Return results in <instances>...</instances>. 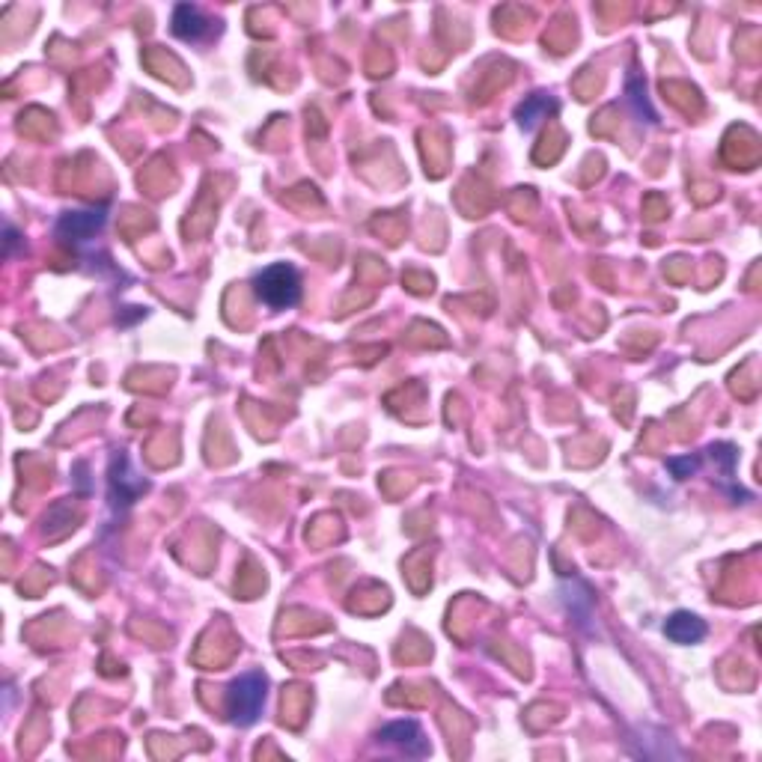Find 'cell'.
<instances>
[{
	"instance_id": "6",
	"label": "cell",
	"mask_w": 762,
	"mask_h": 762,
	"mask_svg": "<svg viewBox=\"0 0 762 762\" xmlns=\"http://www.w3.org/2000/svg\"><path fill=\"white\" fill-rule=\"evenodd\" d=\"M170 30L185 39V42H200L212 33V21L191 3H179L173 9V21H170Z\"/></svg>"
},
{
	"instance_id": "2",
	"label": "cell",
	"mask_w": 762,
	"mask_h": 762,
	"mask_svg": "<svg viewBox=\"0 0 762 762\" xmlns=\"http://www.w3.org/2000/svg\"><path fill=\"white\" fill-rule=\"evenodd\" d=\"M268 679L262 670H248L227 688V715L236 727H254L265 706Z\"/></svg>"
},
{
	"instance_id": "7",
	"label": "cell",
	"mask_w": 762,
	"mask_h": 762,
	"mask_svg": "<svg viewBox=\"0 0 762 762\" xmlns=\"http://www.w3.org/2000/svg\"><path fill=\"white\" fill-rule=\"evenodd\" d=\"M664 635L670 637L673 643H682V646L700 643V640L706 637V623H703L697 614H691V611H676V614H670V620L664 623Z\"/></svg>"
},
{
	"instance_id": "1",
	"label": "cell",
	"mask_w": 762,
	"mask_h": 762,
	"mask_svg": "<svg viewBox=\"0 0 762 762\" xmlns=\"http://www.w3.org/2000/svg\"><path fill=\"white\" fill-rule=\"evenodd\" d=\"M256 298L271 310H289L301 301V274L289 262H274L254 277Z\"/></svg>"
},
{
	"instance_id": "9",
	"label": "cell",
	"mask_w": 762,
	"mask_h": 762,
	"mask_svg": "<svg viewBox=\"0 0 762 762\" xmlns=\"http://www.w3.org/2000/svg\"><path fill=\"white\" fill-rule=\"evenodd\" d=\"M626 96H629V105H632V111H635L637 117H646V123H658L655 111H652V108H649V102H646V87L637 81L635 75L629 78Z\"/></svg>"
},
{
	"instance_id": "8",
	"label": "cell",
	"mask_w": 762,
	"mask_h": 762,
	"mask_svg": "<svg viewBox=\"0 0 762 762\" xmlns=\"http://www.w3.org/2000/svg\"><path fill=\"white\" fill-rule=\"evenodd\" d=\"M551 114H557V102H554L551 96H542V93L527 96V99L515 108V120H518V126L524 128V131H533L542 120H548Z\"/></svg>"
},
{
	"instance_id": "10",
	"label": "cell",
	"mask_w": 762,
	"mask_h": 762,
	"mask_svg": "<svg viewBox=\"0 0 762 762\" xmlns=\"http://www.w3.org/2000/svg\"><path fill=\"white\" fill-rule=\"evenodd\" d=\"M667 468L676 474V480H685L688 474H694V471L700 468V462H697V459H670Z\"/></svg>"
},
{
	"instance_id": "3",
	"label": "cell",
	"mask_w": 762,
	"mask_h": 762,
	"mask_svg": "<svg viewBox=\"0 0 762 762\" xmlns=\"http://www.w3.org/2000/svg\"><path fill=\"white\" fill-rule=\"evenodd\" d=\"M376 739H379V745L393 748V751H399V754H405V757H414V760L429 757V739H426L423 727H420L417 721H411V718L384 724Z\"/></svg>"
},
{
	"instance_id": "5",
	"label": "cell",
	"mask_w": 762,
	"mask_h": 762,
	"mask_svg": "<svg viewBox=\"0 0 762 762\" xmlns=\"http://www.w3.org/2000/svg\"><path fill=\"white\" fill-rule=\"evenodd\" d=\"M140 492H146V480H137V474L131 471L123 453L114 456V462H111V504L114 509H128L137 501Z\"/></svg>"
},
{
	"instance_id": "4",
	"label": "cell",
	"mask_w": 762,
	"mask_h": 762,
	"mask_svg": "<svg viewBox=\"0 0 762 762\" xmlns=\"http://www.w3.org/2000/svg\"><path fill=\"white\" fill-rule=\"evenodd\" d=\"M108 224V206H93V209H78V212H66L57 221V236L63 242L81 245L87 239H93L96 233H102V227Z\"/></svg>"
}]
</instances>
